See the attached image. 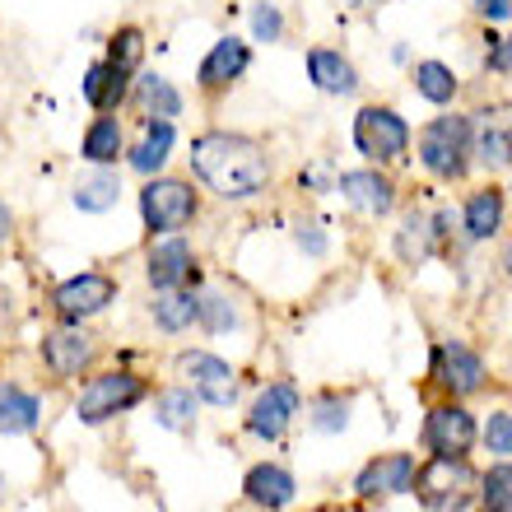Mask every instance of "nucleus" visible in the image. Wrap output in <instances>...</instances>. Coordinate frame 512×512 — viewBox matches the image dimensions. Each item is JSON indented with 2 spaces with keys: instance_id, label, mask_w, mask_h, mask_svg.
<instances>
[{
  "instance_id": "obj_39",
  "label": "nucleus",
  "mask_w": 512,
  "mask_h": 512,
  "mask_svg": "<svg viewBox=\"0 0 512 512\" xmlns=\"http://www.w3.org/2000/svg\"><path fill=\"white\" fill-rule=\"evenodd\" d=\"M317 410H322V415H317V429H345V405H336V401H322L317 405Z\"/></svg>"
},
{
  "instance_id": "obj_13",
  "label": "nucleus",
  "mask_w": 512,
  "mask_h": 512,
  "mask_svg": "<svg viewBox=\"0 0 512 512\" xmlns=\"http://www.w3.org/2000/svg\"><path fill=\"white\" fill-rule=\"evenodd\" d=\"M433 378H438L443 391H452V396H475V391L485 387V364H480L475 350L447 340V345L433 350Z\"/></svg>"
},
{
  "instance_id": "obj_37",
  "label": "nucleus",
  "mask_w": 512,
  "mask_h": 512,
  "mask_svg": "<svg viewBox=\"0 0 512 512\" xmlns=\"http://www.w3.org/2000/svg\"><path fill=\"white\" fill-rule=\"evenodd\" d=\"M475 10H480V19H489V24H508L512 19V0H471Z\"/></svg>"
},
{
  "instance_id": "obj_33",
  "label": "nucleus",
  "mask_w": 512,
  "mask_h": 512,
  "mask_svg": "<svg viewBox=\"0 0 512 512\" xmlns=\"http://www.w3.org/2000/svg\"><path fill=\"white\" fill-rule=\"evenodd\" d=\"M196 322H201L205 331H229V326H238V312H233V303L224 294H201Z\"/></svg>"
},
{
  "instance_id": "obj_26",
  "label": "nucleus",
  "mask_w": 512,
  "mask_h": 512,
  "mask_svg": "<svg viewBox=\"0 0 512 512\" xmlns=\"http://www.w3.org/2000/svg\"><path fill=\"white\" fill-rule=\"evenodd\" d=\"M38 415H42L38 396L0 382V433H33L38 429Z\"/></svg>"
},
{
  "instance_id": "obj_28",
  "label": "nucleus",
  "mask_w": 512,
  "mask_h": 512,
  "mask_svg": "<svg viewBox=\"0 0 512 512\" xmlns=\"http://www.w3.org/2000/svg\"><path fill=\"white\" fill-rule=\"evenodd\" d=\"M433 243H438V238H433V219H424V215H405L401 233H396V252H401L405 266H419V261H429Z\"/></svg>"
},
{
  "instance_id": "obj_3",
  "label": "nucleus",
  "mask_w": 512,
  "mask_h": 512,
  "mask_svg": "<svg viewBox=\"0 0 512 512\" xmlns=\"http://www.w3.org/2000/svg\"><path fill=\"white\" fill-rule=\"evenodd\" d=\"M196 215H201V196H196L191 182H182V177H145V187H140V219H145L149 238L191 229Z\"/></svg>"
},
{
  "instance_id": "obj_10",
  "label": "nucleus",
  "mask_w": 512,
  "mask_h": 512,
  "mask_svg": "<svg viewBox=\"0 0 512 512\" xmlns=\"http://www.w3.org/2000/svg\"><path fill=\"white\" fill-rule=\"evenodd\" d=\"M475 438H480V429H475L471 410H461V405H438L424 419V447L438 457H466Z\"/></svg>"
},
{
  "instance_id": "obj_1",
  "label": "nucleus",
  "mask_w": 512,
  "mask_h": 512,
  "mask_svg": "<svg viewBox=\"0 0 512 512\" xmlns=\"http://www.w3.org/2000/svg\"><path fill=\"white\" fill-rule=\"evenodd\" d=\"M191 173L219 201H252L270 187V154L252 135L201 131L191 140Z\"/></svg>"
},
{
  "instance_id": "obj_15",
  "label": "nucleus",
  "mask_w": 512,
  "mask_h": 512,
  "mask_svg": "<svg viewBox=\"0 0 512 512\" xmlns=\"http://www.w3.org/2000/svg\"><path fill=\"white\" fill-rule=\"evenodd\" d=\"M247 66H252V47L243 38H219L205 61L196 66V84H201L205 94H219V89H229L233 80H243Z\"/></svg>"
},
{
  "instance_id": "obj_6",
  "label": "nucleus",
  "mask_w": 512,
  "mask_h": 512,
  "mask_svg": "<svg viewBox=\"0 0 512 512\" xmlns=\"http://www.w3.org/2000/svg\"><path fill=\"white\" fill-rule=\"evenodd\" d=\"M140 401H145V378H135V373H103V378H94L80 391L75 415L84 424H103V419L122 415V410H131Z\"/></svg>"
},
{
  "instance_id": "obj_41",
  "label": "nucleus",
  "mask_w": 512,
  "mask_h": 512,
  "mask_svg": "<svg viewBox=\"0 0 512 512\" xmlns=\"http://www.w3.org/2000/svg\"><path fill=\"white\" fill-rule=\"evenodd\" d=\"M354 5H359V10H373V5H382V0H354Z\"/></svg>"
},
{
  "instance_id": "obj_34",
  "label": "nucleus",
  "mask_w": 512,
  "mask_h": 512,
  "mask_svg": "<svg viewBox=\"0 0 512 512\" xmlns=\"http://www.w3.org/2000/svg\"><path fill=\"white\" fill-rule=\"evenodd\" d=\"M252 38L256 42H280L284 38L280 5H252Z\"/></svg>"
},
{
  "instance_id": "obj_12",
  "label": "nucleus",
  "mask_w": 512,
  "mask_h": 512,
  "mask_svg": "<svg viewBox=\"0 0 512 512\" xmlns=\"http://www.w3.org/2000/svg\"><path fill=\"white\" fill-rule=\"evenodd\" d=\"M415 457L410 452H387V457L368 461L359 480H354V494L359 499H391V494H410L415 489Z\"/></svg>"
},
{
  "instance_id": "obj_29",
  "label": "nucleus",
  "mask_w": 512,
  "mask_h": 512,
  "mask_svg": "<svg viewBox=\"0 0 512 512\" xmlns=\"http://www.w3.org/2000/svg\"><path fill=\"white\" fill-rule=\"evenodd\" d=\"M415 89L419 98H429V103H438V108H447L452 98H457V75L443 66V61H419L415 66Z\"/></svg>"
},
{
  "instance_id": "obj_19",
  "label": "nucleus",
  "mask_w": 512,
  "mask_h": 512,
  "mask_svg": "<svg viewBox=\"0 0 512 512\" xmlns=\"http://www.w3.org/2000/svg\"><path fill=\"white\" fill-rule=\"evenodd\" d=\"M80 159L94 163V168H117L126 159V131L112 112H98L94 122L84 126L80 135Z\"/></svg>"
},
{
  "instance_id": "obj_38",
  "label": "nucleus",
  "mask_w": 512,
  "mask_h": 512,
  "mask_svg": "<svg viewBox=\"0 0 512 512\" xmlns=\"http://www.w3.org/2000/svg\"><path fill=\"white\" fill-rule=\"evenodd\" d=\"M298 247H303L308 256H322L326 252V233L317 229V224H303V229H298Z\"/></svg>"
},
{
  "instance_id": "obj_11",
  "label": "nucleus",
  "mask_w": 512,
  "mask_h": 512,
  "mask_svg": "<svg viewBox=\"0 0 512 512\" xmlns=\"http://www.w3.org/2000/svg\"><path fill=\"white\" fill-rule=\"evenodd\" d=\"M145 275L154 289H182V284L196 280V256H191V243L182 233H163L159 243L149 247L145 256Z\"/></svg>"
},
{
  "instance_id": "obj_32",
  "label": "nucleus",
  "mask_w": 512,
  "mask_h": 512,
  "mask_svg": "<svg viewBox=\"0 0 512 512\" xmlns=\"http://www.w3.org/2000/svg\"><path fill=\"white\" fill-rule=\"evenodd\" d=\"M480 499H485L489 512H512V466L508 461H499V466L480 480Z\"/></svg>"
},
{
  "instance_id": "obj_5",
  "label": "nucleus",
  "mask_w": 512,
  "mask_h": 512,
  "mask_svg": "<svg viewBox=\"0 0 512 512\" xmlns=\"http://www.w3.org/2000/svg\"><path fill=\"white\" fill-rule=\"evenodd\" d=\"M354 145L373 163H396L410 149V126L391 108H364L354 117Z\"/></svg>"
},
{
  "instance_id": "obj_2",
  "label": "nucleus",
  "mask_w": 512,
  "mask_h": 512,
  "mask_svg": "<svg viewBox=\"0 0 512 512\" xmlns=\"http://www.w3.org/2000/svg\"><path fill=\"white\" fill-rule=\"evenodd\" d=\"M415 494H419V503L433 512H466L471 499L480 494V475L471 471L466 457H438V452H433L415 471Z\"/></svg>"
},
{
  "instance_id": "obj_8",
  "label": "nucleus",
  "mask_w": 512,
  "mask_h": 512,
  "mask_svg": "<svg viewBox=\"0 0 512 512\" xmlns=\"http://www.w3.org/2000/svg\"><path fill=\"white\" fill-rule=\"evenodd\" d=\"M471 154L485 168H512V103H489L471 117Z\"/></svg>"
},
{
  "instance_id": "obj_35",
  "label": "nucleus",
  "mask_w": 512,
  "mask_h": 512,
  "mask_svg": "<svg viewBox=\"0 0 512 512\" xmlns=\"http://www.w3.org/2000/svg\"><path fill=\"white\" fill-rule=\"evenodd\" d=\"M485 447L494 452V457H512V415H508V410L489 415V424H485Z\"/></svg>"
},
{
  "instance_id": "obj_14",
  "label": "nucleus",
  "mask_w": 512,
  "mask_h": 512,
  "mask_svg": "<svg viewBox=\"0 0 512 512\" xmlns=\"http://www.w3.org/2000/svg\"><path fill=\"white\" fill-rule=\"evenodd\" d=\"M294 415H298V387L294 382H275V387H266L256 396L252 415H247V433L275 443V438H284V429L294 424Z\"/></svg>"
},
{
  "instance_id": "obj_9",
  "label": "nucleus",
  "mask_w": 512,
  "mask_h": 512,
  "mask_svg": "<svg viewBox=\"0 0 512 512\" xmlns=\"http://www.w3.org/2000/svg\"><path fill=\"white\" fill-rule=\"evenodd\" d=\"M177 368H182L187 387L196 391V401H205V405H233V396H238V373H233L224 359L196 350V354H182V359H177Z\"/></svg>"
},
{
  "instance_id": "obj_18",
  "label": "nucleus",
  "mask_w": 512,
  "mask_h": 512,
  "mask_svg": "<svg viewBox=\"0 0 512 512\" xmlns=\"http://www.w3.org/2000/svg\"><path fill=\"white\" fill-rule=\"evenodd\" d=\"M135 112H140V122H173L182 117V94H177V84L168 75H140L131 80V98H126Z\"/></svg>"
},
{
  "instance_id": "obj_42",
  "label": "nucleus",
  "mask_w": 512,
  "mask_h": 512,
  "mask_svg": "<svg viewBox=\"0 0 512 512\" xmlns=\"http://www.w3.org/2000/svg\"><path fill=\"white\" fill-rule=\"evenodd\" d=\"M485 512H489V508H485Z\"/></svg>"
},
{
  "instance_id": "obj_27",
  "label": "nucleus",
  "mask_w": 512,
  "mask_h": 512,
  "mask_svg": "<svg viewBox=\"0 0 512 512\" xmlns=\"http://www.w3.org/2000/svg\"><path fill=\"white\" fill-rule=\"evenodd\" d=\"M196 312H201V294H191V289H163V298L154 303V322L163 331H187L196 322Z\"/></svg>"
},
{
  "instance_id": "obj_17",
  "label": "nucleus",
  "mask_w": 512,
  "mask_h": 512,
  "mask_svg": "<svg viewBox=\"0 0 512 512\" xmlns=\"http://www.w3.org/2000/svg\"><path fill=\"white\" fill-rule=\"evenodd\" d=\"M345 191V201L354 210H364V215H391V205H396V182L378 168H354V173H340L336 182Z\"/></svg>"
},
{
  "instance_id": "obj_36",
  "label": "nucleus",
  "mask_w": 512,
  "mask_h": 512,
  "mask_svg": "<svg viewBox=\"0 0 512 512\" xmlns=\"http://www.w3.org/2000/svg\"><path fill=\"white\" fill-rule=\"evenodd\" d=\"M485 66L494 70V75H512V33L508 38H499V33H485Z\"/></svg>"
},
{
  "instance_id": "obj_23",
  "label": "nucleus",
  "mask_w": 512,
  "mask_h": 512,
  "mask_svg": "<svg viewBox=\"0 0 512 512\" xmlns=\"http://www.w3.org/2000/svg\"><path fill=\"white\" fill-rule=\"evenodd\" d=\"M243 489H247V499L266 512H280L294 503V475L284 471V466H252Z\"/></svg>"
},
{
  "instance_id": "obj_43",
  "label": "nucleus",
  "mask_w": 512,
  "mask_h": 512,
  "mask_svg": "<svg viewBox=\"0 0 512 512\" xmlns=\"http://www.w3.org/2000/svg\"><path fill=\"white\" fill-rule=\"evenodd\" d=\"M322 512H326V508H322Z\"/></svg>"
},
{
  "instance_id": "obj_21",
  "label": "nucleus",
  "mask_w": 512,
  "mask_h": 512,
  "mask_svg": "<svg viewBox=\"0 0 512 512\" xmlns=\"http://www.w3.org/2000/svg\"><path fill=\"white\" fill-rule=\"evenodd\" d=\"M173 145H177V126L173 122H145L140 145L126 149V163H131L140 177H159L163 163L173 159Z\"/></svg>"
},
{
  "instance_id": "obj_30",
  "label": "nucleus",
  "mask_w": 512,
  "mask_h": 512,
  "mask_svg": "<svg viewBox=\"0 0 512 512\" xmlns=\"http://www.w3.org/2000/svg\"><path fill=\"white\" fill-rule=\"evenodd\" d=\"M154 419H159L163 429H191L196 424V391L191 387H173V391H163L159 401H154Z\"/></svg>"
},
{
  "instance_id": "obj_24",
  "label": "nucleus",
  "mask_w": 512,
  "mask_h": 512,
  "mask_svg": "<svg viewBox=\"0 0 512 512\" xmlns=\"http://www.w3.org/2000/svg\"><path fill=\"white\" fill-rule=\"evenodd\" d=\"M70 201H75V210H84V215H108L112 205L122 201V177H117V168H94L89 177H80Z\"/></svg>"
},
{
  "instance_id": "obj_20",
  "label": "nucleus",
  "mask_w": 512,
  "mask_h": 512,
  "mask_svg": "<svg viewBox=\"0 0 512 512\" xmlns=\"http://www.w3.org/2000/svg\"><path fill=\"white\" fill-rule=\"evenodd\" d=\"M42 359H47V368H52L56 378H75L94 359V340L84 336L80 326H61V331H52V336L42 340Z\"/></svg>"
},
{
  "instance_id": "obj_16",
  "label": "nucleus",
  "mask_w": 512,
  "mask_h": 512,
  "mask_svg": "<svg viewBox=\"0 0 512 512\" xmlns=\"http://www.w3.org/2000/svg\"><path fill=\"white\" fill-rule=\"evenodd\" d=\"M131 70H122L117 61H94V66L84 70V80H80V94L84 103L94 112H122L126 108V98H131Z\"/></svg>"
},
{
  "instance_id": "obj_22",
  "label": "nucleus",
  "mask_w": 512,
  "mask_h": 512,
  "mask_svg": "<svg viewBox=\"0 0 512 512\" xmlns=\"http://www.w3.org/2000/svg\"><path fill=\"white\" fill-rule=\"evenodd\" d=\"M308 80L317 84L322 94L350 98L354 89H359V70H354L340 52H331V47H312L308 52Z\"/></svg>"
},
{
  "instance_id": "obj_31",
  "label": "nucleus",
  "mask_w": 512,
  "mask_h": 512,
  "mask_svg": "<svg viewBox=\"0 0 512 512\" xmlns=\"http://www.w3.org/2000/svg\"><path fill=\"white\" fill-rule=\"evenodd\" d=\"M108 61H117L122 70H140V61H145V33L135 24H126V28H117L108 38Z\"/></svg>"
},
{
  "instance_id": "obj_4",
  "label": "nucleus",
  "mask_w": 512,
  "mask_h": 512,
  "mask_svg": "<svg viewBox=\"0 0 512 512\" xmlns=\"http://www.w3.org/2000/svg\"><path fill=\"white\" fill-rule=\"evenodd\" d=\"M419 163L443 182H461L471 173V117H433L419 131Z\"/></svg>"
},
{
  "instance_id": "obj_40",
  "label": "nucleus",
  "mask_w": 512,
  "mask_h": 512,
  "mask_svg": "<svg viewBox=\"0 0 512 512\" xmlns=\"http://www.w3.org/2000/svg\"><path fill=\"white\" fill-rule=\"evenodd\" d=\"M503 266H508V280H512V243H508V252H503Z\"/></svg>"
},
{
  "instance_id": "obj_25",
  "label": "nucleus",
  "mask_w": 512,
  "mask_h": 512,
  "mask_svg": "<svg viewBox=\"0 0 512 512\" xmlns=\"http://www.w3.org/2000/svg\"><path fill=\"white\" fill-rule=\"evenodd\" d=\"M461 224H466V238H471V243L494 238V233L503 229V191L499 187L475 191L471 201H466V210H461Z\"/></svg>"
},
{
  "instance_id": "obj_7",
  "label": "nucleus",
  "mask_w": 512,
  "mask_h": 512,
  "mask_svg": "<svg viewBox=\"0 0 512 512\" xmlns=\"http://www.w3.org/2000/svg\"><path fill=\"white\" fill-rule=\"evenodd\" d=\"M117 298V280L112 275H98V270H84V275H70L66 284H56L52 294V308L61 322L80 326L84 317H94V312H103Z\"/></svg>"
}]
</instances>
